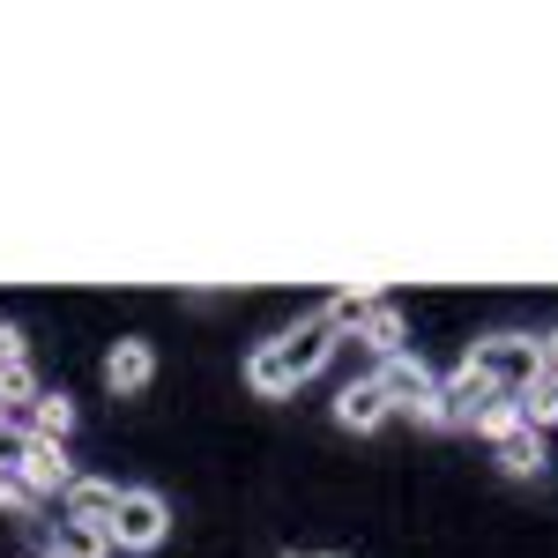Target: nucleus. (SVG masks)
Masks as SVG:
<instances>
[{"label": "nucleus", "mask_w": 558, "mask_h": 558, "mask_svg": "<svg viewBox=\"0 0 558 558\" xmlns=\"http://www.w3.org/2000/svg\"><path fill=\"white\" fill-rule=\"evenodd\" d=\"M336 343H343V336L328 328V313H305L299 328H283L276 343H260L254 357H246V387L276 402V395H291L299 380H313V373L336 357Z\"/></svg>", "instance_id": "1"}, {"label": "nucleus", "mask_w": 558, "mask_h": 558, "mask_svg": "<svg viewBox=\"0 0 558 558\" xmlns=\"http://www.w3.org/2000/svg\"><path fill=\"white\" fill-rule=\"evenodd\" d=\"M462 373H476L492 395H521L544 380V350H536V336H484V343H470Z\"/></svg>", "instance_id": "2"}, {"label": "nucleus", "mask_w": 558, "mask_h": 558, "mask_svg": "<svg viewBox=\"0 0 558 558\" xmlns=\"http://www.w3.org/2000/svg\"><path fill=\"white\" fill-rule=\"evenodd\" d=\"M373 387L387 395V410H402V417H417V425H439V373H432L417 350H402V357H387Z\"/></svg>", "instance_id": "3"}, {"label": "nucleus", "mask_w": 558, "mask_h": 558, "mask_svg": "<svg viewBox=\"0 0 558 558\" xmlns=\"http://www.w3.org/2000/svg\"><path fill=\"white\" fill-rule=\"evenodd\" d=\"M172 536V507L157 492H120V514H112V551H157Z\"/></svg>", "instance_id": "4"}, {"label": "nucleus", "mask_w": 558, "mask_h": 558, "mask_svg": "<svg viewBox=\"0 0 558 558\" xmlns=\"http://www.w3.org/2000/svg\"><path fill=\"white\" fill-rule=\"evenodd\" d=\"M15 484H23L31 499H52V492H75V462H68L60 447H45V439H31V447H23V462H15Z\"/></svg>", "instance_id": "5"}, {"label": "nucleus", "mask_w": 558, "mask_h": 558, "mask_svg": "<svg viewBox=\"0 0 558 558\" xmlns=\"http://www.w3.org/2000/svg\"><path fill=\"white\" fill-rule=\"evenodd\" d=\"M149 380H157V350L142 343V336H120V343L105 350V387L112 395H142Z\"/></svg>", "instance_id": "6"}, {"label": "nucleus", "mask_w": 558, "mask_h": 558, "mask_svg": "<svg viewBox=\"0 0 558 558\" xmlns=\"http://www.w3.org/2000/svg\"><path fill=\"white\" fill-rule=\"evenodd\" d=\"M387 417H395V410H387V395L373 380H350L343 395H336V425L343 432H380Z\"/></svg>", "instance_id": "7"}, {"label": "nucleus", "mask_w": 558, "mask_h": 558, "mask_svg": "<svg viewBox=\"0 0 558 558\" xmlns=\"http://www.w3.org/2000/svg\"><path fill=\"white\" fill-rule=\"evenodd\" d=\"M112 514H120V484H105V476H75V492H68V521H89V529L112 536Z\"/></svg>", "instance_id": "8"}, {"label": "nucleus", "mask_w": 558, "mask_h": 558, "mask_svg": "<svg viewBox=\"0 0 558 558\" xmlns=\"http://www.w3.org/2000/svg\"><path fill=\"white\" fill-rule=\"evenodd\" d=\"M357 343L373 350V357H402V350H410V320H402V305H373V313H365V320H357Z\"/></svg>", "instance_id": "9"}, {"label": "nucleus", "mask_w": 558, "mask_h": 558, "mask_svg": "<svg viewBox=\"0 0 558 558\" xmlns=\"http://www.w3.org/2000/svg\"><path fill=\"white\" fill-rule=\"evenodd\" d=\"M492 402V387L476 380V373H454V380H439V425H470L476 432V410Z\"/></svg>", "instance_id": "10"}, {"label": "nucleus", "mask_w": 558, "mask_h": 558, "mask_svg": "<svg viewBox=\"0 0 558 558\" xmlns=\"http://www.w3.org/2000/svg\"><path fill=\"white\" fill-rule=\"evenodd\" d=\"M68 432H75V395H38V410L23 417V439L68 447Z\"/></svg>", "instance_id": "11"}, {"label": "nucleus", "mask_w": 558, "mask_h": 558, "mask_svg": "<svg viewBox=\"0 0 558 558\" xmlns=\"http://www.w3.org/2000/svg\"><path fill=\"white\" fill-rule=\"evenodd\" d=\"M544 462H551V454H544V432H529V425H521L514 439H499V470L521 476V484H529V476H544Z\"/></svg>", "instance_id": "12"}, {"label": "nucleus", "mask_w": 558, "mask_h": 558, "mask_svg": "<svg viewBox=\"0 0 558 558\" xmlns=\"http://www.w3.org/2000/svg\"><path fill=\"white\" fill-rule=\"evenodd\" d=\"M52 558H112V536H105V529H89V521L60 514V529H52Z\"/></svg>", "instance_id": "13"}, {"label": "nucleus", "mask_w": 558, "mask_h": 558, "mask_svg": "<svg viewBox=\"0 0 558 558\" xmlns=\"http://www.w3.org/2000/svg\"><path fill=\"white\" fill-rule=\"evenodd\" d=\"M373 305H380V291H373V283H350V291H336L320 313H328V328H336V336H357V320H365Z\"/></svg>", "instance_id": "14"}, {"label": "nucleus", "mask_w": 558, "mask_h": 558, "mask_svg": "<svg viewBox=\"0 0 558 558\" xmlns=\"http://www.w3.org/2000/svg\"><path fill=\"white\" fill-rule=\"evenodd\" d=\"M38 395H45V387H38V373H31V365H0V410H8L15 425L38 410Z\"/></svg>", "instance_id": "15"}, {"label": "nucleus", "mask_w": 558, "mask_h": 558, "mask_svg": "<svg viewBox=\"0 0 558 558\" xmlns=\"http://www.w3.org/2000/svg\"><path fill=\"white\" fill-rule=\"evenodd\" d=\"M476 432H484L492 447H499V439H514V432H521V410H514V395H492V402L476 410Z\"/></svg>", "instance_id": "16"}, {"label": "nucleus", "mask_w": 558, "mask_h": 558, "mask_svg": "<svg viewBox=\"0 0 558 558\" xmlns=\"http://www.w3.org/2000/svg\"><path fill=\"white\" fill-rule=\"evenodd\" d=\"M514 410H521V425H529V432H551V425H558V395H551L544 380H536V387H521V395H514Z\"/></svg>", "instance_id": "17"}, {"label": "nucleus", "mask_w": 558, "mask_h": 558, "mask_svg": "<svg viewBox=\"0 0 558 558\" xmlns=\"http://www.w3.org/2000/svg\"><path fill=\"white\" fill-rule=\"evenodd\" d=\"M23 447H31V439H23V425H15V417L0 410V476H15V462H23Z\"/></svg>", "instance_id": "18"}, {"label": "nucleus", "mask_w": 558, "mask_h": 558, "mask_svg": "<svg viewBox=\"0 0 558 558\" xmlns=\"http://www.w3.org/2000/svg\"><path fill=\"white\" fill-rule=\"evenodd\" d=\"M31 507H38V499H31L15 476H0V514H31Z\"/></svg>", "instance_id": "19"}, {"label": "nucleus", "mask_w": 558, "mask_h": 558, "mask_svg": "<svg viewBox=\"0 0 558 558\" xmlns=\"http://www.w3.org/2000/svg\"><path fill=\"white\" fill-rule=\"evenodd\" d=\"M0 365H23V328L15 320H0Z\"/></svg>", "instance_id": "20"}, {"label": "nucleus", "mask_w": 558, "mask_h": 558, "mask_svg": "<svg viewBox=\"0 0 558 558\" xmlns=\"http://www.w3.org/2000/svg\"><path fill=\"white\" fill-rule=\"evenodd\" d=\"M536 350H544V373H551V365H558V328H551V336H544Z\"/></svg>", "instance_id": "21"}, {"label": "nucleus", "mask_w": 558, "mask_h": 558, "mask_svg": "<svg viewBox=\"0 0 558 558\" xmlns=\"http://www.w3.org/2000/svg\"><path fill=\"white\" fill-rule=\"evenodd\" d=\"M544 387H551V395H558V365H551V373H544Z\"/></svg>", "instance_id": "22"}, {"label": "nucleus", "mask_w": 558, "mask_h": 558, "mask_svg": "<svg viewBox=\"0 0 558 558\" xmlns=\"http://www.w3.org/2000/svg\"><path fill=\"white\" fill-rule=\"evenodd\" d=\"M320 558H336V551H320Z\"/></svg>", "instance_id": "23"}, {"label": "nucleus", "mask_w": 558, "mask_h": 558, "mask_svg": "<svg viewBox=\"0 0 558 558\" xmlns=\"http://www.w3.org/2000/svg\"><path fill=\"white\" fill-rule=\"evenodd\" d=\"M283 558H291V551H283Z\"/></svg>", "instance_id": "24"}, {"label": "nucleus", "mask_w": 558, "mask_h": 558, "mask_svg": "<svg viewBox=\"0 0 558 558\" xmlns=\"http://www.w3.org/2000/svg\"><path fill=\"white\" fill-rule=\"evenodd\" d=\"M45 558H52V551H45Z\"/></svg>", "instance_id": "25"}]
</instances>
